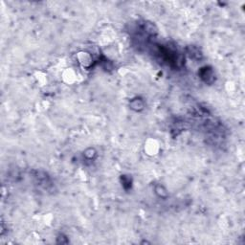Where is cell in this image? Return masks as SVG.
<instances>
[{"mask_svg":"<svg viewBox=\"0 0 245 245\" xmlns=\"http://www.w3.org/2000/svg\"><path fill=\"white\" fill-rule=\"evenodd\" d=\"M96 154V152H95V150H94L93 148H89V149H87L86 151H85V153H84V155L86 157H88V158H92L93 157V155H95Z\"/></svg>","mask_w":245,"mask_h":245,"instance_id":"obj_5","label":"cell"},{"mask_svg":"<svg viewBox=\"0 0 245 245\" xmlns=\"http://www.w3.org/2000/svg\"><path fill=\"white\" fill-rule=\"evenodd\" d=\"M214 72L209 67H204L200 70V78L207 83H212L215 80Z\"/></svg>","mask_w":245,"mask_h":245,"instance_id":"obj_1","label":"cell"},{"mask_svg":"<svg viewBox=\"0 0 245 245\" xmlns=\"http://www.w3.org/2000/svg\"><path fill=\"white\" fill-rule=\"evenodd\" d=\"M189 55H190V57L191 58H193V59H200V57H201V53L199 52V50L196 47H191L190 49H189V51H188Z\"/></svg>","mask_w":245,"mask_h":245,"instance_id":"obj_3","label":"cell"},{"mask_svg":"<svg viewBox=\"0 0 245 245\" xmlns=\"http://www.w3.org/2000/svg\"><path fill=\"white\" fill-rule=\"evenodd\" d=\"M130 107L132 109H134L136 111H140L144 108V103L140 99H135V100H132L131 101Z\"/></svg>","mask_w":245,"mask_h":245,"instance_id":"obj_2","label":"cell"},{"mask_svg":"<svg viewBox=\"0 0 245 245\" xmlns=\"http://www.w3.org/2000/svg\"><path fill=\"white\" fill-rule=\"evenodd\" d=\"M155 192L162 198H166L167 196H168V192H167V191L165 190V188L163 186L158 185L156 188H155Z\"/></svg>","mask_w":245,"mask_h":245,"instance_id":"obj_4","label":"cell"}]
</instances>
